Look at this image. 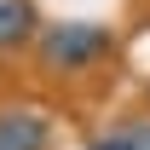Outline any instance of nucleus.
Listing matches in <instances>:
<instances>
[{
	"mask_svg": "<svg viewBox=\"0 0 150 150\" xmlns=\"http://www.w3.org/2000/svg\"><path fill=\"white\" fill-rule=\"evenodd\" d=\"M110 46H115V35L104 23H93V18L40 23V35H35V58H40L46 75H81V69H93L98 58H110Z\"/></svg>",
	"mask_w": 150,
	"mask_h": 150,
	"instance_id": "1",
	"label": "nucleus"
},
{
	"mask_svg": "<svg viewBox=\"0 0 150 150\" xmlns=\"http://www.w3.org/2000/svg\"><path fill=\"white\" fill-rule=\"evenodd\" d=\"M52 144V121L29 104H12L0 110V150H46Z\"/></svg>",
	"mask_w": 150,
	"mask_h": 150,
	"instance_id": "2",
	"label": "nucleus"
},
{
	"mask_svg": "<svg viewBox=\"0 0 150 150\" xmlns=\"http://www.w3.org/2000/svg\"><path fill=\"white\" fill-rule=\"evenodd\" d=\"M40 35V12L35 0H0V52H18Z\"/></svg>",
	"mask_w": 150,
	"mask_h": 150,
	"instance_id": "3",
	"label": "nucleus"
},
{
	"mask_svg": "<svg viewBox=\"0 0 150 150\" xmlns=\"http://www.w3.org/2000/svg\"><path fill=\"white\" fill-rule=\"evenodd\" d=\"M87 150H133V144H127V133L115 127V133H98V139H93Z\"/></svg>",
	"mask_w": 150,
	"mask_h": 150,
	"instance_id": "4",
	"label": "nucleus"
},
{
	"mask_svg": "<svg viewBox=\"0 0 150 150\" xmlns=\"http://www.w3.org/2000/svg\"><path fill=\"white\" fill-rule=\"evenodd\" d=\"M121 133H127V144H133V150H150V121H127Z\"/></svg>",
	"mask_w": 150,
	"mask_h": 150,
	"instance_id": "5",
	"label": "nucleus"
}]
</instances>
